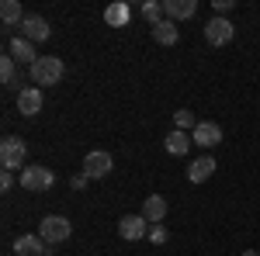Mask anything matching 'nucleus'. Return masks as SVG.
<instances>
[{"label": "nucleus", "mask_w": 260, "mask_h": 256, "mask_svg": "<svg viewBox=\"0 0 260 256\" xmlns=\"http://www.w3.org/2000/svg\"><path fill=\"white\" fill-rule=\"evenodd\" d=\"M0 80H4L7 90H18V62H14V56L0 59Z\"/></svg>", "instance_id": "obj_19"}, {"label": "nucleus", "mask_w": 260, "mask_h": 256, "mask_svg": "<svg viewBox=\"0 0 260 256\" xmlns=\"http://www.w3.org/2000/svg\"><path fill=\"white\" fill-rule=\"evenodd\" d=\"M7 52L14 56V62H28V66H35V59H39L35 56V45L28 39H11L7 42Z\"/></svg>", "instance_id": "obj_15"}, {"label": "nucleus", "mask_w": 260, "mask_h": 256, "mask_svg": "<svg viewBox=\"0 0 260 256\" xmlns=\"http://www.w3.org/2000/svg\"><path fill=\"white\" fill-rule=\"evenodd\" d=\"M87 180H90L87 173H77V177L70 180V187H73V191H83V187H87Z\"/></svg>", "instance_id": "obj_26"}, {"label": "nucleus", "mask_w": 260, "mask_h": 256, "mask_svg": "<svg viewBox=\"0 0 260 256\" xmlns=\"http://www.w3.org/2000/svg\"><path fill=\"white\" fill-rule=\"evenodd\" d=\"M49 242L42 236H18L14 239V256H52V249H45Z\"/></svg>", "instance_id": "obj_9"}, {"label": "nucleus", "mask_w": 260, "mask_h": 256, "mask_svg": "<svg viewBox=\"0 0 260 256\" xmlns=\"http://www.w3.org/2000/svg\"><path fill=\"white\" fill-rule=\"evenodd\" d=\"M180 31H177V21L163 18L160 24H153V42H160V45H177Z\"/></svg>", "instance_id": "obj_17"}, {"label": "nucleus", "mask_w": 260, "mask_h": 256, "mask_svg": "<svg viewBox=\"0 0 260 256\" xmlns=\"http://www.w3.org/2000/svg\"><path fill=\"white\" fill-rule=\"evenodd\" d=\"M52 184H56V173H52L49 166H24V170H21V187L31 191V194L49 191Z\"/></svg>", "instance_id": "obj_2"}, {"label": "nucleus", "mask_w": 260, "mask_h": 256, "mask_svg": "<svg viewBox=\"0 0 260 256\" xmlns=\"http://www.w3.org/2000/svg\"><path fill=\"white\" fill-rule=\"evenodd\" d=\"M111 170H115V159H111V153H104V149L87 153V159H83V173L90 180H104Z\"/></svg>", "instance_id": "obj_6"}, {"label": "nucleus", "mask_w": 260, "mask_h": 256, "mask_svg": "<svg viewBox=\"0 0 260 256\" xmlns=\"http://www.w3.org/2000/svg\"><path fill=\"white\" fill-rule=\"evenodd\" d=\"M62 73H66V66H62V59H56V56H39L35 59V66H28V77H31V83L35 87H56L62 80Z\"/></svg>", "instance_id": "obj_1"}, {"label": "nucleus", "mask_w": 260, "mask_h": 256, "mask_svg": "<svg viewBox=\"0 0 260 256\" xmlns=\"http://www.w3.org/2000/svg\"><path fill=\"white\" fill-rule=\"evenodd\" d=\"M70 232H73V225H70V218H62V215H45L39 225V236L45 242H66Z\"/></svg>", "instance_id": "obj_4"}, {"label": "nucleus", "mask_w": 260, "mask_h": 256, "mask_svg": "<svg viewBox=\"0 0 260 256\" xmlns=\"http://www.w3.org/2000/svg\"><path fill=\"white\" fill-rule=\"evenodd\" d=\"M49 35H52V28H49V21H45V18H39V14H24V21H21V39L49 42Z\"/></svg>", "instance_id": "obj_8"}, {"label": "nucleus", "mask_w": 260, "mask_h": 256, "mask_svg": "<svg viewBox=\"0 0 260 256\" xmlns=\"http://www.w3.org/2000/svg\"><path fill=\"white\" fill-rule=\"evenodd\" d=\"M18 111L24 118H35L42 111V90L39 87H21L18 90Z\"/></svg>", "instance_id": "obj_10"}, {"label": "nucleus", "mask_w": 260, "mask_h": 256, "mask_svg": "<svg viewBox=\"0 0 260 256\" xmlns=\"http://www.w3.org/2000/svg\"><path fill=\"white\" fill-rule=\"evenodd\" d=\"M0 21H4V28H11V24H21V21H24L18 0H4V4H0Z\"/></svg>", "instance_id": "obj_20"}, {"label": "nucleus", "mask_w": 260, "mask_h": 256, "mask_svg": "<svg viewBox=\"0 0 260 256\" xmlns=\"http://www.w3.org/2000/svg\"><path fill=\"white\" fill-rule=\"evenodd\" d=\"M149 242H153V246H163V242H167V239H170V232H167V229H163V225H149Z\"/></svg>", "instance_id": "obj_23"}, {"label": "nucleus", "mask_w": 260, "mask_h": 256, "mask_svg": "<svg viewBox=\"0 0 260 256\" xmlns=\"http://www.w3.org/2000/svg\"><path fill=\"white\" fill-rule=\"evenodd\" d=\"M212 7H215V14H225V11H233V7H236V0H212Z\"/></svg>", "instance_id": "obj_24"}, {"label": "nucleus", "mask_w": 260, "mask_h": 256, "mask_svg": "<svg viewBox=\"0 0 260 256\" xmlns=\"http://www.w3.org/2000/svg\"><path fill=\"white\" fill-rule=\"evenodd\" d=\"M174 121H177V132H187V128L194 132V128H198V118H194V111H187V107H180L177 115H174Z\"/></svg>", "instance_id": "obj_21"}, {"label": "nucleus", "mask_w": 260, "mask_h": 256, "mask_svg": "<svg viewBox=\"0 0 260 256\" xmlns=\"http://www.w3.org/2000/svg\"><path fill=\"white\" fill-rule=\"evenodd\" d=\"M194 11H198V0H163V14L170 21L194 18Z\"/></svg>", "instance_id": "obj_13"}, {"label": "nucleus", "mask_w": 260, "mask_h": 256, "mask_svg": "<svg viewBox=\"0 0 260 256\" xmlns=\"http://www.w3.org/2000/svg\"><path fill=\"white\" fill-rule=\"evenodd\" d=\"M118 236L125 242H139V239L149 236V222L142 215H121L118 218Z\"/></svg>", "instance_id": "obj_7"}, {"label": "nucleus", "mask_w": 260, "mask_h": 256, "mask_svg": "<svg viewBox=\"0 0 260 256\" xmlns=\"http://www.w3.org/2000/svg\"><path fill=\"white\" fill-rule=\"evenodd\" d=\"M160 14H163V4L160 0H146V4H142V18L149 21V24H160Z\"/></svg>", "instance_id": "obj_22"}, {"label": "nucleus", "mask_w": 260, "mask_h": 256, "mask_svg": "<svg viewBox=\"0 0 260 256\" xmlns=\"http://www.w3.org/2000/svg\"><path fill=\"white\" fill-rule=\"evenodd\" d=\"M212 173H215V159L212 156H198L191 166H187V180H191V184H205Z\"/></svg>", "instance_id": "obj_16"}, {"label": "nucleus", "mask_w": 260, "mask_h": 256, "mask_svg": "<svg viewBox=\"0 0 260 256\" xmlns=\"http://www.w3.org/2000/svg\"><path fill=\"white\" fill-rule=\"evenodd\" d=\"M128 21H132V7H128V4H108V7H104V24H111V28H125V24H128Z\"/></svg>", "instance_id": "obj_14"}, {"label": "nucleus", "mask_w": 260, "mask_h": 256, "mask_svg": "<svg viewBox=\"0 0 260 256\" xmlns=\"http://www.w3.org/2000/svg\"><path fill=\"white\" fill-rule=\"evenodd\" d=\"M243 256H260V253L257 249H243Z\"/></svg>", "instance_id": "obj_27"}, {"label": "nucleus", "mask_w": 260, "mask_h": 256, "mask_svg": "<svg viewBox=\"0 0 260 256\" xmlns=\"http://www.w3.org/2000/svg\"><path fill=\"white\" fill-rule=\"evenodd\" d=\"M191 142H194V138H187V132H177V128L163 138V145H167L170 156H187V145H191Z\"/></svg>", "instance_id": "obj_18"}, {"label": "nucleus", "mask_w": 260, "mask_h": 256, "mask_svg": "<svg viewBox=\"0 0 260 256\" xmlns=\"http://www.w3.org/2000/svg\"><path fill=\"white\" fill-rule=\"evenodd\" d=\"M233 35H236V28H233V21H229V18L212 14V21L205 24V42H208V45H229Z\"/></svg>", "instance_id": "obj_5"}, {"label": "nucleus", "mask_w": 260, "mask_h": 256, "mask_svg": "<svg viewBox=\"0 0 260 256\" xmlns=\"http://www.w3.org/2000/svg\"><path fill=\"white\" fill-rule=\"evenodd\" d=\"M24 159H28V145L18 135H4V142H0V163H4V170L14 173Z\"/></svg>", "instance_id": "obj_3"}, {"label": "nucleus", "mask_w": 260, "mask_h": 256, "mask_svg": "<svg viewBox=\"0 0 260 256\" xmlns=\"http://www.w3.org/2000/svg\"><path fill=\"white\" fill-rule=\"evenodd\" d=\"M142 218L149 225H163V218H167V201H163V194H149L142 201Z\"/></svg>", "instance_id": "obj_12"}, {"label": "nucleus", "mask_w": 260, "mask_h": 256, "mask_svg": "<svg viewBox=\"0 0 260 256\" xmlns=\"http://www.w3.org/2000/svg\"><path fill=\"white\" fill-rule=\"evenodd\" d=\"M191 138L198 142L201 149H212V145H219V142H222V128L215 125V121H198V128L191 132Z\"/></svg>", "instance_id": "obj_11"}, {"label": "nucleus", "mask_w": 260, "mask_h": 256, "mask_svg": "<svg viewBox=\"0 0 260 256\" xmlns=\"http://www.w3.org/2000/svg\"><path fill=\"white\" fill-rule=\"evenodd\" d=\"M11 187H14V173L4 170V173H0V191H11Z\"/></svg>", "instance_id": "obj_25"}]
</instances>
